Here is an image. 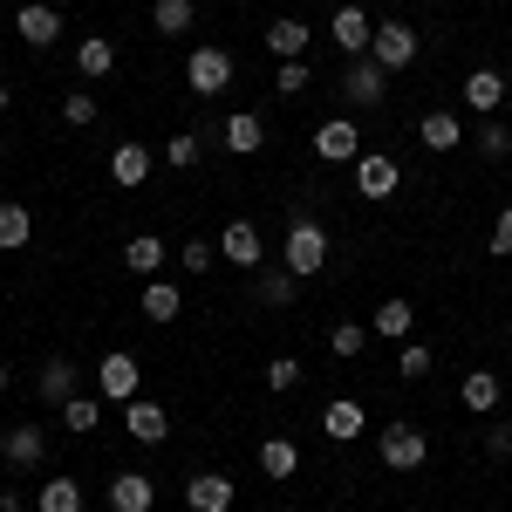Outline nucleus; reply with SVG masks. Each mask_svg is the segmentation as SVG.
<instances>
[{
    "label": "nucleus",
    "mask_w": 512,
    "mask_h": 512,
    "mask_svg": "<svg viewBox=\"0 0 512 512\" xmlns=\"http://www.w3.org/2000/svg\"><path fill=\"white\" fill-rule=\"evenodd\" d=\"M280 267L294 280H315L321 267H328V226H321V219H294L287 239H280Z\"/></svg>",
    "instance_id": "obj_1"
},
{
    "label": "nucleus",
    "mask_w": 512,
    "mask_h": 512,
    "mask_svg": "<svg viewBox=\"0 0 512 512\" xmlns=\"http://www.w3.org/2000/svg\"><path fill=\"white\" fill-rule=\"evenodd\" d=\"M424 55V35L410 28V21H376V41H369V62L383 69V76H403L410 62Z\"/></svg>",
    "instance_id": "obj_2"
},
{
    "label": "nucleus",
    "mask_w": 512,
    "mask_h": 512,
    "mask_svg": "<svg viewBox=\"0 0 512 512\" xmlns=\"http://www.w3.org/2000/svg\"><path fill=\"white\" fill-rule=\"evenodd\" d=\"M185 89L192 96H226L233 89V55L219 41H198L192 55H185Z\"/></svg>",
    "instance_id": "obj_3"
},
{
    "label": "nucleus",
    "mask_w": 512,
    "mask_h": 512,
    "mask_svg": "<svg viewBox=\"0 0 512 512\" xmlns=\"http://www.w3.org/2000/svg\"><path fill=\"white\" fill-rule=\"evenodd\" d=\"M376 458H383L390 472H424V465H431V437L417 431V424H383V431H376Z\"/></svg>",
    "instance_id": "obj_4"
},
{
    "label": "nucleus",
    "mask_w": 512,
    "mask_h": 512,
    "mask_svg": "<svg viewBox=\"0 0 512 512\" xmlns=\"http://www.w3.org/2000/svg\"><path fill=\"white\" fill-rule=\"evenodd\" d=\"M137 390H144V362L130 349H110L96 362V396H103V403H130Z\"/></svg>",
    "instance_id": "obj_5"
},
{
    "label": "nucleus",
    "mask_w": 512,
    "mask_h": 512,
    "mask_svg": "<svg viewBox=\"0 0 512 512\" xmlns=\"http://www.w3.org/2000/svg\"><path fill=\"white\" fill-rule=\"evenodd\" d=\"M342 96H349V110H383L390 103V76L369 55H355V62H342Z\"/></svg>",
    "instance_id": "obj_6"
},
{
    "label": "nucleus",
    "mask_w": 512,
    "mask_h": 512,
    "mask_svg": "<svg viewBox=\"0 0 512 512\" xmlns=\"http://www.w3.org/2000/svg\"><path fill=\"white\" fill-rule=\"evenodd\" d=\"M219 260L239 267V274H260V267H267V239H260V226H253V219H233V226L219 233Z\"/></svg>",
    "instance_id": "obj_7"
},
{
    "label": "nucleus",
    "mask_w": 512,
    "mask_h": 512,
    "mask_svg": "<svg viewBox=\"0 0 512 512\" xmlns=\"http://www.w3.org/2000/svg\"><path fill=\"white\" fill-rule=\"evenodd\" d=\"M396 185H403V164H396L390 151H362V158H355V192L369 198V205H383Z\"/></svg>",
    "instance_id": "obj_8"
},
{
    "label": "nucleus",
    "mask_w": 512,
    "mask_h": 512,
    "mask_svg": "<svg viewBox=\"0 0 512 512\" xmlns=\"http://www.w3.org/2000/svg\"><path fill=\"white\" fill-rule=\"evenodd\" d=\"M328 41L342 48V62H355V55H369V41H376V21H369V7H335V21H328Z\"/></svg>",
    "instance_id": "obj_9"
},
{
    "label": "nucleus",
    "mask_w": 512,
    "mask_h": 512,
    "mask_svg": "<svg viewBox=\"0 0 512 512\" xmlns=\"http://www.w3.org/2000/svg\"><path fill=\"white\" fill-rule=\"evenodd\" d=\"M14 35L28 41V48H55V41H62V7L21 0V7H14Z\"/></svg>",
    "instance_id": "obj_10"
},
{
    "label": "nucleus",
    "mask_w": 512,
    "mask_h": 512,
    "mask_svg": "<svg viewBox=\"0 0 512 512\" xmlns=\"http://www.w3.org/2000/svg\"><path fill=\"white\" fill-rule=\"evenodd\" d=\"M315 158L321 164H355L362 158V130H355V117H328L315 130Z\"/></svg>",
    "instance_id": "obj_11"
},
{
    "label": "nucleus",
    "mask_w": 512,
    "mask_h": 512,
    "mask_svg": "<svg viewBox=\"0 0 512 512\" xmlns=\"http://www.w3.org/2000/svg\"><path fill=\"white\" fill-rule=\"evenodd\" d=\"M233 499H239V478H226V472H192L185 478V506L192 512H233Z\"/></svg>",
    "instance_id": "obj_12"
},
{
    "label": "nucleus",
    "mask_w": 512,
    "mask_h": 512,
    "mask_svg": "<svg viewBox=\"0 0 512 512\" xmlns=\"http://www.w3.org/2000/svg\"><path fill=\"white\" fill-rule=\"evenodd\" d=\"M219 144H226L233 158H260V151H267V117H260V110H233V117L219 123Z\"/></svg>",
    "instance_id": "obj_13"
},
{
    "label": "nucleus",
    "mask_w": 512,
    "mask_h": 512,
    "mask_svg": "<svg viewBox=\"0 0 512 512\" xmlns=\"http://www.w3.org/2000/svg\"><path fill=\"white\" fill-rule=\"evenodd\" d=\"M151 171H158V151H151V144H137V137H123L117 151H110V178H117L123 192L151 185Z\"/></svg>",
    "instance_id": "obj_14"
},
{
    "label": "nucleus",
    "mask_w": 512,
    "mask_h": 512,
    "mask_svg": "<svg viewBox=\"0 0 512 512\" xmlns=\"http://www.w3.org/2000/svg\"><path fill=\"white\" fill-rule=\"evenodd\" d=\"M308 41H315V28H308V21L280 14V21H267V35H260V48H267L274 62H308Z\"/></svg>",
    "instance_id": "obj_15"
},
{
    "label": "nucleus",
    "mask_w": 512,
    "mask_h": 512,
    "mask_svg": "<svg viewBox=\"0 0 512 512\" xmlns=\"http://www.w3.org/2000/svg\"><path fill=\"white\" fill-rule=\"evenodd\" d=\"M103 499H110V512H151L158 506V478L151 472H117L103 485Z\"/></svg>",
    "instance_id": "obj_16"
},
{
    "label": "nucleus",
    "mask_w": 512,
    "mask_h": 512,
    "mask_svg": "<svg viewBox=\"0 0 512 512\" xmlns=\"http://www.w3.org/2000/svg\"><path fill=\"white\" fill-rule=\"evenodd\" d=\"M123 431L137 437V444H164V437H171V410L151 403V396H130V403H123Z\"/></svg>",
    "instance_id": "obj_17"
},
{
    "label": "nucleus",
    "mask_w": 512,
    "mask_h": 512,
    "mask_svg": "<svg viewBox=\"0 0 512 512\" xmlns=\"http://www.w3.org/2000/svg\"><path fill=\"white\" fill-rule=\"evenodd\" d=\"M362 431H369V410H362L355 396H335V403L321 410V437H328V444H355Z\"/></svg>",
    "instance_id": "obj_18"
},
{
    "label": "nucleus",
    "mask_w": 512,
    "mask_h": 512,
    "mask_svg": "<svg viewBox=\"0 0 512 512\" xmlns=\"http://www.w3.org/2000/svg\"><path fill=\"white\" fill-rule=\"evenodd\" d=\"M7 465L14 472H41L48 465V431L41 424H7Z\"/></svg>",
    "instance_id": "obj_19"
},
{
    "label": "nucleus",
    "mask_w": 512,
    "mask_h": 512,
    "mask_svg": "<svg viewBox=\"0 0 512 512\" xmlns=\"http://www.w3.org/2000/svg\"><path fill=\"white\" fill-rule=\"evenodd\" d=\"M499 396H506V376H499V369H465L458 403H465L472 417H492V410H499Z\"/></svg>",
    "instance_id": "obj_20"
},
{
    "label": "nucleus",
    "mask_w": 512,
    "mask_h": 512,
    "mask_svg": "<svg viewBox=\"0 0 512 512\" xmlns=\"http://www.w3.org/2000/svg\"><path fill=\"white\" fill-rule=\"evenodd\" d=\"M35 396L48 403V410H62V403L76 396V362H69V355H48V362L35 369Z\"/></svg>",
    "instance_id": "obj_21"
},
{
    "label": "nucleus",
    "mask_w": 512,
    "mask_h": 512,
    "mask_svg": "<svg viewBox=\"0 0 512 512\" xmlns=\"http://www.w3.org/2000/svg\"><path fill=\"white\" fill-rule=\"evenodd\" d=\"M417 137H424V151H465L458 110H424V117H417Z\"/></svg>",
    "instance_id": "obj_22"
},
{
    "label": "nucleus",
    "mask_w": 512,
    "mask_h": 512,
    "mask_svg": "<svg viewBox=\"0 0 512 512\" xmlns=\"http://www.w3.org/2000/svg\"><path fill=\"white\" fill-rule=\"evenodd\" d=\"M499 103H506V76L499 69H472L465 76V110L472 117H499Z\"/></svg>",
    "instance_id": "obj_23"
},
{
    "label": "nucleus",
    "mask_w": 512,
    "mask_h": 512,
    "mask_svg": "<svg viewBox=\"0 0 512 512\" xmlns=\"http://www.w3.org/2000/svg\"><path fill=\"white\" fill-rule=\"evenodd\" d=\"M410 328H417V308H410L403 294H390V301L369 315V335H383V342H410Z\"/></svg>",
    "instance_id": "obj_24"
},
{
    "label": "nucleus",
    "mask_w": 512,
    "mask_h": 512,
    "mask_svg": "<svg viewBox=\"0 0 512 512\" xmlns=\"http://www.w3.org/2000/svg\"><path fill=\"white\" fill-rule=\"evenodd\" d=\"M35 239V212L21 198H0V253H21Z\"/></svg>",
    "instance_id": "obj_25"
},
{
    "label": "nucleus",
    "mask_w": 512,
    "mask_h": 512,
    "mask_svg": "<svg viewBox=\"0 0 512 512\" xmlns=\"http://www.w3.org/2000/svg\"><path fill=\"white\" fill-rule=\"evenodd\" d=\"M178 308H185L178 280H144V301H137V315H144V321H178Z\"/></svg>",
    "instance_id": "obj_26"
},
{
    "label": "nucleus",
    "mask_w": 512,
    "mask_h": 512,
    "mask_svg": "<svg viewBox=\"0 0 512 512\" xmlns=\"http://www.w3.org/2000/svg\"><path fill=\"white\" fill-rule=\"evenodd\" d=\"M260 472L267 478H301V444H294V437H260Z\"/></svg>",
    "instance_id": "obj_27"
},
{
    "label": "nucleus",
    "mask_w": 512,
    "mask_h": 512,
    "mask_svg": "<svg viewBox=\"0 0 512 512\" xmlns=\"http://www.w3.org/2000/svg\"><path fill=\"white\" fill-rule=\"evenodd\" d=\"M472 151H478L485 164L512 158V123H506V117H478V130H472Z\"/></svg>",
    "instance_id": "obj_28"
},
{
    "label": "nucleus",
    "mask_w": 512,
    "mask_h": 512,
    "mask_svg": "<svg viewBox=\"0 0 512 512\" xmlns=\"http://www.w3.org/2000/svg\"><path fill=\"white\" fill-rule=\"evenodd\" d=\"M35 512H89V492H82L76 478H48L35 492Z\"/></svg>",
    "instance_id": "obj_29"
},
{
    "label": "nucleus",
    "mask_w": 512,
    "mask_h": 512,
    "mask_svg": "<svg viewBox=\"0 0 512 512\" xmlns=\"http://www.w3.org/2000/svg\"><path fill=\"white\" fill-rule=\"evenodd\" d=\"M76 69H82V82H103L110 69H117V48H110L103 35H82L76 41Z\"/></svg>",
    "instance_id": "obj_30"
},
{
    "label": "nucleus",
    "mask_w": 512,
    "mask_h": 512,
    "mask_svg": "<svg viewBox=\"0 0 512 512\" xmlns=\"http://www.w3.org/2000/svg\"><path fill=\"white\" fill-rule=\"evenodd\" d=\"M123 267L137 280H158V267H164V239L158 233H137L130 246H123Z\"/></svg>",
    "instance_id": "obj_31"
},
{
    "label": "nucleus",
    "mask_w": 512,
    "mask_h": 512,
    "mask_svg": "<svg viewBox=\"0 0 512 512\" xmlns=\"http://www.w3.org/2000/svg\"><path fill=\"white\" fill-rule=\"evenodd\" d=\"M198 158H205V137H198V130H171L158 144V164H171V171H192Z\"/></svg>",
    "instance_id": "obj_32"
},
{
    "label": "nucleus",
    "mask_w": 512,
    "mask_h": 512,
    "mask_svg": "<svg viewBox=\"0 0 512 512\" xmlns=\"http://www.w3.org/2000/svg\"><path fill=\"white\" fill-rule=\"evenodd\" d=\"M294 287H301V280L287 274V267H267V274L253 280V301H260V308H294Z\"/></svg>",
    "instance_id": "obj_33"
},
{
    "label": "nucleus",
    "mask_w": 512,
    "mask_h": 512,
    "mask_svg": "<svg viewBox=\"0 0 512 512\" xmlns=\"http://www.w3.org/2000/svg\"><path fill=\"white\" fill-rule=\"evenodd\" d=\"M62 424H69L76 437H89L96 424H103V396H96V390H76L69 403H62Z\"/></svg>",
    "instance_id": "obj_34"
},
{
    "label": "nucleus",
    "mask_w": 512,
    "mask_h": 512,
    "mask_svg": "<svg viewBox=\"0 0 512 512\" xmlns=\"http://www.w3.org/2000/svg\"><path fill=\"white\" fill-rule=\"evenodd\" d=\"M198 21V0H151V28L158 35H185Z\"/></svg>",
    "instance_id": "obj_35"
},
{
    "label": "nucleus",
    "mask_w": 512,
    "mask_h": 512,
    "mask_svg": "<svg viewBox=\"0 0 512 512\" xmlns=\"http://www.w3.org/2000/svg\"><path fill=\"white\" fill-rule=\"evenodd\" d=\"M369 342H376V335H369V321H335V328H328V355H342V362H355Z\"/></svg>",
    "instance_id": "obj_36"
},
{
    "label": "nucleus",
    "mask_w": 512,
    "mask_h": 512,
    "mask_svg": "<svg viewBox=\"0 0 512 512\" xmlns=\"http://www.w3.org/2000/svg\"><path fill=\"white\" fill-rule=\"evenodd\" d=\"M301 383H308V369H301V355H274V362H267V390H274V396H294Z\"/></svg>",
    "instance_id": "obj_37"
},
{
    "label": "nucleus",
    "mask_w": 512,
    "mask_h": 512,
    "mask_svg": "<svg viewBox=\"0 0 512 512\" xmlns=\"http://www.w3.org/2000/svg\"><path fill=\"white\" fill-rule=\"evenodd\" d=\"M437 369V355L424 349V342H396V376H403V383H417V376H431Z\"/></svg>",
    "instance_id": "obj_38"
},
{
    "label": "nucleus",
    "mask_w": 512,
    "mask_h": 512,
    "mask_svg": "<svg viewBox=\"0 0 512 512\" xmlns=\"http://www.w3.org/2000/svg\"><path fill=\"white\" fill-rule=\"evenodd\" d=\"M308 82H315V69H308V62H280V69H274V96H287V103H294V96H308Z\"/></svg>",
    "instance_id": "obj_39"
},
{
    "label": "nucleus",
    "mask_w": 512,
    "mask_h": 512,
    "mask_svg": "<svg viewBox=\"0 0 512 512\" xmlns=\"http://www.w3.org/2000/svg\"><path fill=\"white\" fill-rule=\"evenodd\" d=\"M178 267H185V274H212V267H219V239H185Z\"/></svg>",
    "instance_id": "obj_40"
},
{
    "label": "nucleus",
    "mask_w": 512,
    "mask_h": 512,
    "mask_svg": "<svg viewBox=\"0 0 512 512\" xmlns=\"http://www.w3.org/2000/svg\"><path fill=\"white\" fill-rule=\"evenodd\" d=\"M62 123H69V130H89V123H96V96L69 89V96H62Z\"/></svg>",
    "instance_id": "obj_41"
},
{
    "label": "nucleus",
    "mask_w": 512,
    "mask_h": 512,
    "mask_svg": "<svg viewBox=\"0 0 512 512\" xmlns=\"http://www.w3.org/2000/svg\"><path fill=\"white\" fill-rule=\"evenodd\" d=\"M492 260H512V205L499 212V226H492Z\"/></svg>",
    "instance_id": "obj_42"
},
{
    "label": "nucleus",
    "mask_w": 512,
    "mask_h": 512,
    "mask_svg": "<svg viewBox=\"0 0 512 512\" xmlns=\"http://www.w3.org/2000/svg\"><path fill=\"white\" fill-rule=\"evenodd\" d=\"M485 451H492V458H506V451H512V431H506V424H485Z\"/></svg>",
    "instance_id": "obj_43"
},
{
    "label": "nucleus",
    "mask_w": 512,
    "mask_h": 512,
    "mask_svg": "<svg viewBox=\"0 0 512 512\" xmlns=\"http://www.w3.org/2000/svg\"><path fill=\"white\" fill-rule=\"evenodd\" d=\"M0 512H35V506H21V492H0Z\"/></svg>",
    "instance_id": "obj_44"
},
{
    "label": "nucleus",
    "mask_w": 512,
    "mask_h": 512,
    "mask_svg": "<svg viewBox=\"0 0 512 512\" xmlns=\"http://www.w3.org/2000/svg\"><path fill=\"white\" fill-rule=\"evenodd\" d=\"M7 110H14V89H7V82H0V117H7Z\"/></svg>",
    "instance_id": "obj_45"
},
{
    "label": "nucleus",
    "mask_w": 512,
    "mask_h": 512,
    "mask_svg": "<svg viewBox=\"0 0 512 512\" xmlns=\"http://www.w3.org/2000/svg\"><path fill=\"white\" fill-rule=\"evenodd\" d=\"M0 465H7V424H0Z\"/></svg>",
    "instance_id": "obj_46"
},
{
    "label": "nucleus",
    "mask_w": 512,
    "mask_h": 512,
    "mask_svg": "<svg viewBox=\"0 0 512 512\" xmlns=\"http://www.w3.org/2000/svg\"><path fill=\"white\" fill-rule=\"evenodd\" d=\"M0 390H7V362H0Z\"/></svg>",
    "instance_id": "obj_47"
},
{
    "label": "nucleus",
    "mask_w": 512,
    "mask_h": 512,
    "mask_svg": "<svg viewBox=\"0 0 512 512\" xmlns=\"http://www.w3.org/2000/svg\"><path fill=\"white\" fill-rule=\"evenodd\" d=\"M0 164H7V137H0Z\"/></svg>",
    "instance_id": "obj_48"
},
{
    "label": "nucleus",
    "mask_w": 512,
    "mask_h": 512,
    "mask_svg": "<svg viewBox=\"0 0 512 512\" xmlns=\"http://www.w3.org/2000/svg\"><path fill=\"white\" fill-rule=\"evenodd\" d=\"M506 335H512V321H506Z\"/></svg>",
    "instance_id": "obj_49"
}]
</instances>
